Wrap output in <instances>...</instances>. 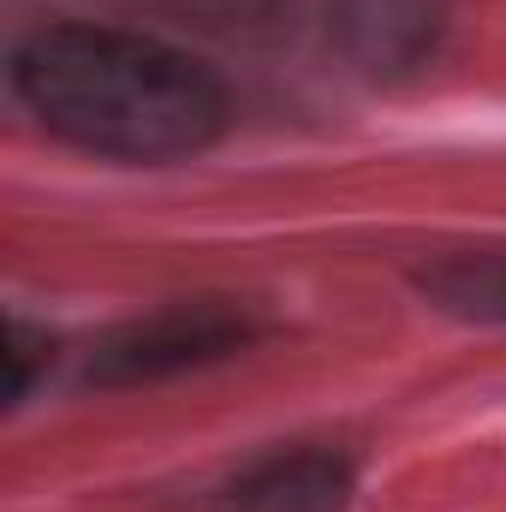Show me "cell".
<instances>
[{
    "label": "cell",
    "instance_id": "obj_4",
    "mask_svg": "<svg viewBox=\"0 0 506 512\" xmlns=\"http://www.w3.org/2000/svg\"><path fill=\"white\" fill-rule=\"evenodd\" d=\"M346 501H352V465L322 447L268 453L227 489V512H346Z\"/></svg>",
    "mask_w": 506,
    "mask_h": 512
},
{
    "label": "cell",
    "instance_id": "obj_7",
    "mask_svg": "<svg viewBox=\"0 0 506 512\" xmlns=\"http://www.w3.org/2000/svg\"><path fill=\"white\" fill-rule=\"evenodd\" d=\"M12 399H24L30 393V376H36V364L48 358V334H36V328H24V322H12Z\"/></svg>",
    "mask_w": 506,
    "mask_h": 512
},
{
    "label": "cell",
    "instance_id": "obj_5",
    "mask_svg": "<svg viewBox=\"0 0 506 512\" xmlns=\"http://www.w3.org/2000/svg\"><path fill=\"white\" fill-rule=\"evenodd\" d=\"M417 292L465 322H506V251L483 256H447L417 274Z\"/></svg>",
    "mask_w": 506,
    "mask_h": 512
},
{
    "label": "cell",
    "instance_id": "obj_2",
    "mask_svg": "<svg viewBox=\"0 0 506 512\" xmlns=\"http://www.w3.org/2000/svg\"><path fill=\"white\" fill-rule=\"evenodd\" d=\"M256 322L239 304L221 298H197V304H167L149 310L126 328H114L96 352H90V382L96 387H137V382H167L203 364H221L233 352H245Z\"/></svg>",
    "mask_w": 506,
    "mask_h": 512
},
{
    "label": "cell",
    "instance_id": "obj_6",
    "mask_svg": "<svg viewBox=\"0 0 506 512\" xmlns=\"http://www.w3.org/2000/svg\"><path fill=\"white\" fill-rule=\"evenodd\" d=\"M155 12H173L185 24H203V30H256L268 24L286 0H143Z\"/></svg>",
    "mask_w": 506,
    "mask_h": 512
},
{
    "label": "cell",
    "instance_id": "obj_3",
    "mask_svg": "<svg viewBox=\"0 0 506 512\" xmlns=\"http://www.w3.org/2000/svg\"><path fill=\"white\" fill-rule=\"evenodd\" d=\"M441 18V0H340L334 36L364 72H405L435 48Z\"/></svg>",
    "mask_w": 506,
    "mask_h": 512
},
{
    "label": "cell",
    "instance_id": "obj_1",
    "mask_svg": "<svg viewBox=\"0 0 506 512\" xmlns=\"http://www.w3.org/2000/svg\"><path fill=\"white\" fill-rule=\"evenodd\" d=\"M18 102L78 149L114 161H185L227 131V84L185 48L114 30L48 24L12 54Z\"/></svg>",
    "mask_w": 506,
    "mask_h": 512
}]
</instances>
